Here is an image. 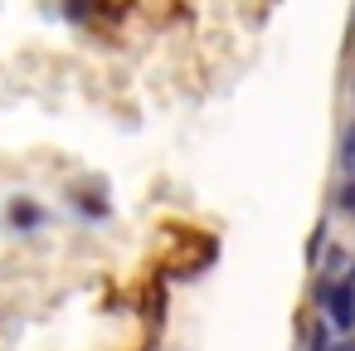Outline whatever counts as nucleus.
<instances>
[{
	"label": "nucleus",
	"mask_w": 355,
	"mask_h": 351,
	"mask_svg": "<svg viewBox=\"0 0 355 351\" xmlns=\"http://www.w3.org/2000/svg\"><path fill=\"white\" fill-rule=\"evenodd\" d=\"M64 20L69 25H83L88 20V0H64Z\"/></svg>",
	"instance_id": "39448f33"
},
{
	"label": "nucleus",
	"mask_w": 355,
	"mask_h": 351,
	"mask_svg": "<svg viewBox=\"0 0 355 351\" xmlns=\"http://www.w3.org/2000/svg\"><path fill=\"white\" fill-rule=\"evenodd\" d=\"M340 171H345V176H355V122L340 132Z\"/></svg>",
	"instance_id": "20e7f679"
},
{
	"label": "nucleus",
	"mask_w": 355,
	"mask_h": 351,
	"mask_svg": "<svg viewBox=\"0 0 355 351\" xmlns=\"http://www.w3.org/2000/svg\"><path fill=\"white\" fill-rule=\"evenodd\" d=\"M350 98H355V79H350Z\"/></svg>",
	"instance_id": "9d476101"
},
{
	"label": "nucleus",
	"mask_w": 355,
	"mask_h": 351,
	"mask_svg": "<svg viewBox=\"0 0 355 351\" xmlns=\"http://www.w3.org/2000/svg\"><path fill=\"white\" fill-rule=\"evenodd\" d=\"M345 278H350V283H355V263H350V273H345Z\"/></svg>",
	"instance_id": "1a4fd4ad"
},
{
	"label": "nucleus",
	"mask_w": 355,
	"mask_h": 351,
	"mask_svg": "<svg viewBox=\"0 0 355 351\" xmlns=\"http://www.w3.org/2000/svg\"><path fill=\"white\" fill-rule=\"evenodd\" d=\"M336 210H345V215L355 210V176H350V181H345V186L336 190Z\"/></svg>",
	"instance_id": "423d86ee"
},
{
	"label": "nucleus",
	"mask_w": 355,
	"mask_h": 351,
	"mask_svg": "<svg viewBox=\"0 0 355 351\" xmlns=\"http://www.w3.org/2000/svg\"><path fill=\"white\" fill-rule=\"evenodd\" d=\"M321 312H326V322L336 327V332H355V283L350 278H340V283H321Z\"/></svg>",
	"instance_id": "f257e3e1"
},
{
	"label": "nucleus",
	"mask_w": 355,
	"mask_h": 351,
	"mask_svg": "<svg viewBox=\"0 0 355 351\" xmlns=\"http://www.w3.org/2000/svg\"><path fill=\"white\" fill-rule=\"evenodd\" d=\"M311 351H331V322H316V332H311Z\"/></svg>",
	"instance_id": "0eeeda50"
},
{
	"label": "nucleus",
	"mask_w": 355,
	"mask_h": 351,
	"mask_svg": "<svg viewBox=\"0 0 355 351\" xmlns=\"http://www.w3.org/2000/svg\"><path fill=\"white\" fill-rule=\"evenodd\" d=\"M44 225V205L30 200V195H10L6 200V229L10 234H35Z\"/></svg>",
	"instance_id": "f03ea898"
},
{
	"label": "nucleus",
	"mask_w": 355,
	"mask_h": 351,
	"mask_svg": "<svg viewBox=\"0 0 355 351\" xmlns=\"http://www.w3.org/2000/svg\"><path fill=\"white\" fill-rule=\"evenodd\" d=\"M350 215H355V210H350Z\"/></svg>",
	"instance_id": "9b49d317"
},
{
	"label": "nucleus",
	"mask_w": 355,
	"mask_h": 351,
	"mask_svg": "<svg viewBox=\"0 0 355 351\" xmlns=\"http://www.w3.org/2000/svg\"><path fill=\"white\" fill-rule=\"evenodd\" d=\"M69 205L88 220V225H103L107 215H112V205H107V195H98V190H73L69 195Z\"/></svg>",
	"instance_id": "7ed1b4c3"
},
{
	"label": "nucleus",
	"mask_w": 355,
	"mask_h": 351,
	"mask_svg": "<svg viewBox=\"0 0 355 351\" xmlns=\"http://www.w3.org/2000/svg\"><path fill=\"white\" fill-rule=\"evenodd\" d=\"M331 351H355V341H340V346H331Z\"/></svg>",
	"instance_id": "6e6552de"
}]
</instances>
